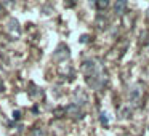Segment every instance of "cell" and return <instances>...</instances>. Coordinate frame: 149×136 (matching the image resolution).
<instances>
[{"instance_id":"cell-1","label":"cell","mask_w":149,"mask_h":136,"mask_svg":"<svg viewBox=\"0 0 149 136\" xmlns=\"http://www.w3.org/2000/svg\"><path fill=\"white\" fill-rule=\"evenodd\" d=\"M141 98H143L141 85H133V87L130 88V91H128V101L133 104V106H136V104L141 103Z\"/></svg>"},{"instance_id":"cell-2","label":"cell","mask_w":149,"mask_h":136,"mask_svg":"<svg viewBox=\"0 0 149 136\" xmlns=\"http://www.w3.org/2000/svg\"><path fill=\"white\" fill-rule=\"evenodd\" d=\"M64 114H68V115L74 120L84 119V110H82V107L77 106V104H74V103H71L68 107H64Z\"/></svg>"},{"instance_id":"cell-3","label":"cell","mask_w":149,"mask_h":136,"mask_svg":"<svg viewBox=\"0 0 149 136\" xmlns=\"http://www.w3.org/2000/svg\"><path fill=\"white\" fill-rule=\"evenodd\" d=\"M69 58V48L66 45H59L58 50H56L55 53V59H59V61H63V59Z\"/></svg>"},{"instance_id":"cell-4","label":"cell","mask_w":149,"mask_h":136,"mask_svg":"<svg viewBox=\"0 0 149 136\" xmlns=\"http://www.w3.org/2000/svg\"><path fill=\"white\" fill-rule=\"evenodd\" d=\"M74 99H75V103H74V104L80 106V104H85V103H87L88 98H87V94H85L82 90H77V91L74 93Z\"/></svg>"},{"instance_id":"cell-5","label":"cell","mask_w":149,"mask_h":136,"mask_svg":"<svg viewBox=\"0 0 149 136\" xmlns=\"http://www.w3.org/2000/svg\"><path fill=\"white\" fill-rule=\"evenodd\" d=\"M125 8H127V2L125 0H119V2L114 3V13L116 15H123Z\"/></svg>"},{"instance_id":"cell-6","label":"cell","mask_w":149,"mask_h":136,"mask_svg":"<svg viewBox=\"0 0 149 136\" xmlns=\"http://www.w3.org/2000/svg\"><path fill=\"white\" fill-rule=\"evenodd\" d=\"M8 29H10V32L13 34V35H19V34H21L19 23H18L16 19H11V21H10V26H8Z\"/></svg>"},{"instance_id":"cell-7","label":"cell","mask_w":149,"mask_h":136,"mask_svg":"<svg viewBox=\"0 0 149 136\" xmlns=\"http://www.w3.org/2000/svg\"><path fill=\"white\" fill-rule=\"evenodd\" d=\"M109 7V2L107 0H100V2H96V8L98 10H104V8Z\"/></svg>"},{"instance_id":"cell-8","label":"cell","mask_w":149,"mask_h":136,"mask_svg":"<svg viewBox=\"0 0 149 136\" xmlns=\"http://www.w3.org/2000/svg\"><path fill=\"white\" fill-rule=\"evenodd\" d=\"M130 114H132V112H130L128 107H122V109H120V117H122V119H123V117H125V119H128Z\"/></svg>"},{"instance_id":"cell-9","label":"cell","mask_w":149,"mask_h":136,"mask_svg":"<svg viewBox=\"0 0 149 136\" xmlns=\"http://www.w3.org/2000/svg\"><path fill=\"white\" fill-rule=\"evenodd\" d=\"M32 135L34 136H47V131H45V130H42V128H36L32 131Z\"/></svg>"},{"instance_id":"cell-10","label":"cell","mask_w":149,"mask_h":136,"mask_svg":"<svg viewBox=\"0 0 149 136\" xmlns=\"http://www.w3.org/2000/svg\"><path fill=\"white\" fill-rule=\"evenodd\" d=\"M100 119H101V123H103V125H107V117H106V114H101V117H100Z\"/></svg>"},{"instance_id":"cell-11","label":"cell","mask_w":149,"mask_h":136,"mask_svg":"<svg viewBox=\"0 0 149 136\" xmlns=\"http://www.w3.org/2000/svg\"><path fill=\"white\" fill-rule=\"evenodd\" d=\"M19 117H21V112H19V110H15V112H13V119L15 120H19Z\"/></svg>"},{"instance_id":"cell-12","label":"cell","mask_w":149,"mask_h":136,"mask_svg":"<svg viewBox=\"0 0 149 136\" xmlns=\"http://www.w3.org/2000/svg\"><path fill=\"white\" fill-rule=\"evenodd\" d=\"M146 16H148V18H149V8H148V11H146Z\"/></svg>"}]
</instances>
